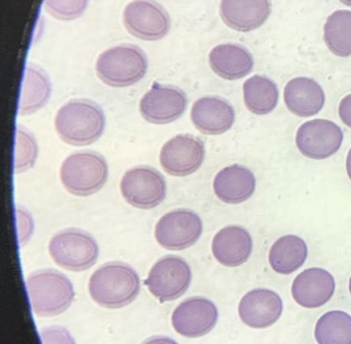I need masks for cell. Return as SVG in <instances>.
<instances>
[{
	"mask_svg": "<svg viewBox=\"0 0 351 344\" xmlns=\"http://www.w3.org/2000/svg\"><path fill=\"white\" fill-rule=\"evenodd\" d=\"M106 115L99 104L89 99H71L55 117L59 137L75 146L97 141L106 129Z\"/></svg>",
	"mask_w": 351,
	"mask_h": 344,
	"instance_id": "obj_1",
	"label": "cell"
},
{
	"mask_svg": "<svg viewBox=\"0 0 351 344\" xmlns=\"http://www.w3.org/2000/svg\"><path fill=\"white\" fill-rule=\"evenodd\" d=\"M88 288L90 296L100 306L122 308L138 296L141 279L131 266L112 262L104 264L92 274Z\"/></svg>",
	"mask_w": 351,
	"mask_h": 344,
	"instance_id": "obj_2",
	"label": "cell"
},
{
	"mask_svg": "<svg viewBox=\"0 0 351 344\" xmlns=\"http://www.w3.org/2000/svg\"><path fill=\"white\" fill-rule=\"evenodd\" d=\"M98 78L114 88H125L141 82L149 69L147 54L135 45L123 43L100 54L96 60Z\"/></svg>",
	"mask_w": 351,
	"mask_h": 344,
	"instance_id": "obj_3",
	"label": "cell"
},
{
	"mask_svg": "<svg viewBox=\"0 0 351 344\" xmlns=\"http://www.w3.org/2000/svg\"><path fill=\"white\" fill-rule=\"evenodd\" d=\"M32 311L38 317H53L69 308L75 288L69 277L54 269L38 270L26 279Z\"/></svg>",
	"mask_w": 351,
	"mask_h": 344,
	"instance_id": "obj_4",
	"label": "cell"
},
{
	"mask_svg": "<svg viewBox=\"0 0 351 344\" xmlns=\"http://www.w3.org/2000/svg\"><path fill=\"white\" fill-rule=\"evenodd\" d=\"M63 187L73 195L86 197L104 187L108 179L106 158L93 150L75 152L63 161L60 169Z\"/></svg>",
	"mask_w": 351,
	"mask_h": 344,
	"instance_id": "obj_5",
	"label": "cell"
},
{
	"mask_svg": "<svg viewBox=\"0 0 351 344\" xmlns=\"http://www.w3.org/2000/svg\"><path fill=\"white\" fill-rule=\"evenodd\" d=\"M53 261L69 271L81 272L95 265L99 246L93 236L80 229L56 233L49 243Z\"/></svg>",
	"mask_w": 351,
	"mask_h": 344,
	"instance_id": "obj_6",
	"label": "cell"
},
{
	"mask_svg": "<svg viewBox=\"0 0 351 344\" xmlns=\"http://www.w3.org/2000/svg\"><path fill=\"white\" fill-rule=\"evenodd\" d=\"M120 189L127 203L139 209H151L165 200L167 183L157 169L141 165L125 172Z\"/></svg>",
	"mask_w": 351,
	"mask_h": 344,
	"instance_id": "obj_7",
	"label": "cell"
},
{
	"mask_svg": "<svg viewBox=\"0 0 351 344\" xmlns=\"http://www.w3.org/2000/svg\"><path fill=\"white\" fill-rule=\"evenodd\" d=\"M123 23L137 38L156 41L169 32L171 19L166 8L155 0H132L123 12Z\"/></svg>",
	"mask_w": 351,
	"mask_h": 344,
	"instance_id": "obj_8",
	"label": "cell"
},
{
	"mask_svg": "<svg viewBox=\"0 0 351 344\" xmlns=\"http://www.w3.org/2000/svg\"><path fill=\"white\" fill-rule=\"evenodd\" d=\"M203 232V222L198 214L186 208L164 214L155 227L157 242L168 251H182L193 246Z\"/></svg>",
	"mask_w": 351,
	"mask_h": 344,
	"instance_id": "obj_9",
	"label": "cell"
},
{
	"mask_svg": "<svg viewBox=\"0 0 351 344\" xmlns=\"http://www.w3.org/2000/svg\"><path fill=\"white\" fill-rule=\"evenodd\" d=\"M192 271L186 260L178 255L161 257L152 267L145 284L161 302L176 300L188 290Z\"/></svg>",
	"mask_w": 351,
	"mask_h": 344,
	"instance_id": "obj_10",
	"label": "cell"
},
{
	"mask_svg": "<svg viewBox=\"0 0 351 344\" xmlns=\"http://www.w3.org/2000/svg\"><path fill=\"white\" fill-rule=\"evenodd\" d=\"M344 134L340 126L330 119H314L300 126L295 134L298 150L306 158L324 160L342 146Z\"/></svg>",
	"mask_w": 351,
	"mask_h": 344,
	"instance_id": "obj_11",
	"label": "cell"
},
{
	"mask_svg": "<svg viewBox=\"0 0 351 344\" xmlns=\"http://www.w3.org/2000/svg\"><path fill=\"white\" fill-rule=\"evenodd\" d=\"M205 159L204 142L192 134H180L168 140L160 152V164L168 174L188 176L196 172Z\"/></svg>",
	"mask_w": 351,
	"mask_h": 344,
	"instance_id": "obj_12",
	"label": "cell"
},
{
	"mask_svg": "<svg viewBox=\"0 0 351 344\" xmlns=\"http://www.w3.org/2000/svg\"><path fill=\"white\" fill-rule=\"evenodd\" d=\"M188 106V97L182 89L155 82L139 102L141 117L156 125L173 123Z\"/></svg>",
	"mask_w": 351,
	"mask_h": 344,
	"instance_id": "obj_13",
	"label": "cell"
},
{
	"mask_svg": "<svg viewBox=\"0 0 351 344\" xmlns=\"http://www.w3.org/2000/svg\"><path fill=\"white\" fill-rule=\"evenodd\" d=\"M171 319L174 330L180 335L188 338L202 337L217 325L219 311L209 299L193 297L176 307Z\"/></svg>",
	"mask_w": 351,
	"mask_h": 344,
	"instance_id": "obj_14",
	"label": "cell"
},
{
	"mask_svg": "<svg viewBox=\"0 0 351 344\" xmlns=\"http://www.w3.org/2000/svg\"><path fill=\"white\" fill-rule=\"evenodd\" d=\"M280 296L268 288H254L244 295L238 306L240 319L252 329H266L282 314Z\"/></svg>",
	"mask_w": 351,
	"mask_h": 344,
	"instance_id": "obj_15",
	"label": "cell"
},
{
	"mask_svg": "<svg viewBox=\"0 0 351 344\" xmlns=\"http://www.w3.org/2000/svg\"><path fill=\"white\" fill-rule=\"evenodd\" d=\"M235 119V109L231 103L217 96L201 97L195 101L191 111L193 125L206 135H219L229 131Z\"/></svg>",
	"mask_w": 351,
	"mask_h": 344,
	"instance_id": "obj_16",
	"label": "cell"
},
{
	"mask_svg": "<svg viewBox=\"0 0 351 344\" xmlns=\"http://www.w3.org/2000/svg\"><path fill=\"white\" fill-rule=\"evenodd\" d=\"M334 276L322 268H309L298 274L291 284L295 302L305 308L324 306L334 296Z\"/></svg>",
	"mask_w": 351,
	"mask_h": 344,
	"instance_id": "obj_17",
	"label": "cell"
},
{
	"mask_svg": "<svg viewBox=\"0 0 351 344\" xmlns=\"http://www.w3.org/2000/svg\"><path fill=\"white\" fill-rule=\"evenodd\" d=\"M272 12L271 0H221L219 14L229 28L250 32L266 23Z\"/></svg>",
	"mask_w": 351,
	"mask_h": 344,
	"instance_id": "obj_18",
	"label": "cell"
},
{
	"mask_svg": "<svg viewBox=\"0 0 351 344\" xmlns=\"http://www.w3.org/2000/svg\"><path fill=\"white\" fill-rule=\"evenodd\" d=\"M252 235L241 226H228L221 229L211 243L213 257L227 267L243 265L252 255Z\"/></svg>",
	"mask_w": 351,
	"mask_h": 344,
	"instance_id": "obj_19",
	"label": "cell"
},
{
	"mask_svg": "<svg viewBox=\"0 0 351 344\" xmlns=\"http://www.w3.org/2000/svg\"><path fill=\"white\" fill-rule=\"evenodd\" d=\"M254 172L243 165L233 164L217 173L213 179V191L221 201L228 204L245 202L256 191Z\"/></svg>",
	"mask_w": 351,
	"mask_h": 344,
	"instance_id": "obj_20",
	"label": "cell"
},
{
	"mask_svg": "<svg viewBox=\"0 0 351 344\" xmlns=\"http://www.w3.org/2000/svg\"><path fill=\"white\" fill-rule=\"evenodd\" d=\"M287 109L297 117L317 115L326 103L324 89L313 78L299 76L287 82L283 91Z\"/></svg>",
	"mask_w": 351,
	"mask_h": 344,
	"instance_id": "obj_21",
	"label": "cell"
},
{
	"mask_svg": "<svg viewBox=\"0 0 351 344\" xmlns=\"http://www.w3.org/2000/svg\"><path fill=\"white\" fill-rule=\"evenodd\" d=\"M213 71L223 80H240L254 69L252 54L239 43H221L211 49L208 57Z\"/></svg>",
	"mask_w": 351,
	"mask_h": 344,
	"instance_id": "obj_22",
	"label": "cell"
},
{
	"mask_svg": "<svg viewBox=\"0 0 351 344\" xmlns=\"http://www.w3.org/2000/svg\"><path fill=\"white\" fill-rule=\"evenodd\" d=\"M52 84L48 73L36 64H28L24 73L20 96V115H28L40 111L49 102Z\"/></svg>",
	"mask_w": 351,
	"mask_h": 344,
	"instance_id": "obj_23",
	"label": "cell"
},
{
	"mask_svg": "<svg viewBox=\"0 0 351 344\" xmlns=\"http://www.w3.org/2000/svg\"><path fill=\"white\" fill-rule=\"evenodd\" d=\"M308 257L305 240L297 235H285L277 239L269 251V263L276 273H293L302 267Z\"/></svg>",
	"mask_w": 351,
	"mask_h": 344,
	"instance_id": "obj_24",
	"label": "cell"
},
{
	"mask_svg": "<svg viewBox=\"0 0 351 344\" xmlns=\"http://www.w3.org/2000/svg\"><path fill=\"white\" fill-rule=\"evenodd\" d=\"M243 99L250 113L269 115L278 104V87L271 78L256 74L244 82Z\"/></svg>",
	"mask_w": 351,
	"mask_h": 344,
	"instance_id": "obj_25",
	"label": "cell"
},
{
	"mask_svg": "<svg viewBox=\"0 0 351 344\" xmlns=\"http://www.w3.org/2000/svg\"><path fill=\"white\" fill-rule=\"evenodd\" d=\"M324 39L328 49L338 57L351 56V12L339 10L326 19Z\"/></svg>",
	"mask_w": 351,
	"mask_h": 344,
	"instance_id": "obj_26",
	"label": "cell"
},
{
	"mask_svg": "<svg viewBox=\"0 0 351 344\" xmlns=\"http://www.w3.org/2000/svg\"><path fill=\"white\" fill-rule=\"evenodd\" d=\"M318 344H351V317L341 310L328 311L318 319L314 331Z\"/></svg>",
	"mask_w": 351,
	"mask_h": 344,
	"instance_id": "obj_27",
	"label": "cell"
},
{
	"mask_svg": "<svg viewBox=\"0 0 351 344\" xmlns=\"http://www.w3.org/2000/svg\"><path fill=\"white\" fill-rule=\"evenodd\" d=\"M38 156V146L34 134L18 126L16 130L15 159L14 170L16 173H23L32 169L36 164Z\"/></svg>",
	"mask_w": 351,
	"mask_h": 344,
	"instance_id": "obj_28",
	"label": "cell"
},
{
	"mask_svg": "<svg viewBox=\"0 0 351 344\" xmlns=\"http://www.w3.org/2000/svg\"><path fill=\"white\" fill-rule=\"evenodd\" d=\"M89 0H45V8L53 16L61 21H71L83 16Z\"/></svg>",
	"mask_w": 351,
	"mask_h": 344,
	"instance_id": "obj_29",
	"label": "cell"
},
{
	"mask_svg": "<svg viewBox=\"0 0 351 344\" xmlns=\"http://www.w3.org/2000/svg\"><path fill=\"white\" fill-rule=\"evenodd\" d=\"M43 344H75L69 330L60 325H51L40 330Z\"/></svg>",
	"mask_w": 351,
	"mask_h": 344,
	"instance_id": "obj_30",
	"label": "cell"
},
{
	"mask_svg": "<svg viewBox=\"0 0 351 344\" xmlns=\"http://www.w3.org/2000/svg\"><path fill=\"white\" fill-rule=\"evenodd\" d=\"M18 235L19 242L21 245H25L32 238L34 231V222L32 214L24 209L21 206L17 207Z\"/></svg>",
	"mask_w": 351,
	"mask_h": 344,
	"instance_id": "obj_31",
	"label": "cell"
},
{
	"mask_svg": "<svg viewBox=\"0 0 351 344\" xmlns=\"http://www.w3.org/2000/svg\"><path fill=\"white\" fill-rule=\"evenodd\" d=\"M338 111L342 123L351 128V94L346 95L341 99Z\"/></svg>",
	"mask_w": 351,
	"mask_h": 344,
	"instance_id": "obj_32",
	"label": "cell"
},
{
	"mask_svg": "<svg viewBox=\"0 0 351 344\" xmlns=\"http://www.w3.org/2000/svg\"><path fill=\"white\" fill-rule=\"evenodd\" d=\"M143 344H178V342L174 341L171 338L163 337V336H159V337H153L151 339L147 340L143 342Z\"/></svg>",
	"mask_w": 351,
	"mask_h": 344,
	"instance_id": "obj_33",
	"label": "cell"
},
{
	"mask_svg": "<svg viewBox=\"0 0 351 344\" xmlns=\"http://www.w3.org/2000/svg\"><path fill=\"white\" fill-rule=\"evenodd\" d=\"M346 171L347 175H348L349 179L351 181V148L348 150V154L346 157Z\"/></svg>",
	"mask_w": 351,
	"mask_h": 344,
	"instance_id": "obj_34",
	"label": "cell"
},
{
	"mask_svg": "<svg viewBox=\"0 0 351 344\" xmlns=\"http://www.w3.org/2000/svg\"><path fill=\"white\" fill-rule=\"evenodd\" d=\"M339 1L342 2L345 5L351 6V0H339Z\"/></svg>",
	"mask_w": 351,
	"mask_h": 344,
	"instance_id": "obj_35",
	"label": "cell"
},
{
	"mask_svg": "<svg viewBox=\"0 0 351 344\" xmlns=\"http://www.w3.org/2000/svg\"><path fill=\"white\" fill-rule=\"evenodd\" d=\"M349 292H350L351 295V277L350 279H349Z\"/></svg>",
	"mask_w": 351,
	"mask_h": 344,
	"instance_id": "obj_36",
	"label": "cell"
}]
</instances>
